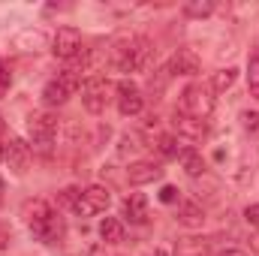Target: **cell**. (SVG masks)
<instances>
[{
    "label": "cell",
    "mask_w": 259,
    "mask_h": 256,
    "mask_svg": "<svg viewBox=\"0 0 259 256\" xmlns=\"http://www.w3.org/2000/svg\"><path fill=\"white\" fill-rule=\"evenodd\" d=\"M24 220H27V229L33 232V238H39L42 244H58L64 238V217L46 199L27 202L24 205Z\"/></svg>",
    "instance_id": "cell-1"
},
{
    "label": "cell",
    "mask_w": 259,
    "mask_h": 256,
    "mask_svg": "<svg viewBox=\"0 0 259 256\" xmlns=\"http://www.w3.org/2000/svg\"><path fill=\"white\" fill-rule=\"evenodd\" d=\"M151 42L145 36H124L112 46V66L121 72H139L148 66Z\"/></svg>",
    "instance_id": "cell-2"
},
{
    "label": "cell",
    "mask_w": 259,
    "mask_h": 256,
    "mask_svg": "<svg viewBox=\"0 0 259 256\" xmlns=\"http://www.w3.org/2000/svg\"><path fill=\"white\" fill-rule=\"evenodd\" d=\"M178 112H184V115H190L196 121H205V124H208V118L214 115V91L205 88V84H190V88H184V94H181V109H178Z\"/></svg>",
    "instance_id": "cell-3"
},
{
    "label": "cell",
    "mask_w": 259,
    "mask_h": 256,
    "mask_svg": "<svg viewBox=\"0 0 259 256\" xmlns=\"http://www.w3.org/2000/svg\"><path fill=\"white\" fill-rule=\"evenodd\" d=\"M81 78L75 69H66V72H58V78H52L46 88H42V103L46 106H64L66 100L78 91Z\"/></svg>",
    "instance_id": "cell-4"
},
{
    "label": "cell",
    "mask_w": 259,
    "mask_h": 256,
    "mask_svg": "<svg viewBox=\"0 0 259 256\" xmlns=\"http://www.w3.org/2000/svg\"><path fill=\"white\" fill-rule=\"evenodd\" d=\"M112 205V190L103 187V184H91L78 193V202H75V214L78 217H94V214H103L106 208Z\"/></svg>",
    "instance_id": "cell-5"
},
{
    "label": "cell",
    "mask_w": 259,
    "mask_h": 256,
    "mask_svg": "<svg viewBox=\"0 0 259 256\" xmlns=\"http://www.w3.org/2000/svg\"><path fill=\"white\" fill-rule=\"evenodd\" d=\"M109 94H112V84L106 78H88L81 84V106L91 112V115H100L106 112L109 106Z\"/></svg>",
    "instance_id": "cell-6"
},
{
    "label": "cell",
    "mask_w": 259,
    "mask_h": 256,
    "mask_svg": "<svg viewBox=\"0 0 259 256\" xmlns=\"http://www.w3.org/2000/svg\"><path fill=\"white\" fill-rule=\"evenodd\" d=\"M27 133H30L33 145L49 148V145L55 142V136H58V118L49 115V112H36V115L27 118Z\"/></svg>",
    "instance_id": "cell-7"
},
{
    "label": "cell",
    "mask_w": 259,
    "mask_h": 256,
    "mask_svg": "<svg viewBox=\"0 0 259 256\" xmlns=\"http://www.w3.org/2000/svg\"><path fill=\"white\" fill-rule=\"evenodd\" d=\"M52 55L61 61H72L81 55V33L75 27H58V33L52 36Z\"/></svg>",
    "instance_id": "cell-8"
},
{
    "label": "cell",
    "mask_w": 259,
    "mask_h": 256,
    "mask_svg": "<svg viewBox=\"0 0 259 256\" xmlns=\"http://www.w3.org/2000/svg\"><path fill=\"white\" fill-rule=\"evenodd\" d=\"M115 94H118V112H121L124 118H133V115L142 112L145 97H142V88H139L136 81H127V78H124V81L115 88Z\"/></svg>",
    "instance_id": "cell-9"
},
{
    "label": "cell",
    "mask_w": 259,
    "mask_h": 256,
    "mask_svg": "<svg viewBox=\"0 0 259 256\" xmlns=\"http://www.w3.org/2000/svg\"><path fill=\"white\" fill-rule=\"evenodd\" d=\"M163 178V166L154 163V160H139V163H130L127 169V181L133 187H145V184H154Z\"/></svg>",
    "instance_id": "cell-10"
},
{
    "label": "cell",
    "mask_w": 259,
    "mask_h": 256,
    "mask_svg": "<svg viewBox=\"0 0 259 256\" xmlns=\"http://www.w3.org/2000/svg\"><path fill=\"white\" fill-rule=\"evenodd\" d=\"M3 160L9 163V169H12L15 175H24L27 166H30V145L21 142V139H9V142H6V157H3Z\"/></svg>",
    "instance_id": "cell-11"
},
{
    "label": "cell",
    "mask_w": 259,
    "mask_h": 256,
    "mask_svg": "<svg viewBox=\"0 0 259 256\" xmlns=\"http://www.w3.org/2000/svg\"><path fill=\"white\" fill-rule=\"evenodd\" d=\"M121 217L133 223V226H145L148 223V199L142 196V193H130L127 199H124V205H121Z\"/></svg>",
    "instance_id": "cell-12"
},
{
    "label": "cell",
    "mask_w": 259,
    "mask_h": 256,
    "mask_svg": "<svg viewBox=\"0 0 259 256\" xmlns=\"http://www.w3.org/2000/svg\"><path fill=\"white\" fill-rule=\"evenodd\" d=\"M199 66H202V61H199V55L193 49H178L172 55V61L166 64V72H172V75H196Z\"/></svg>",
    "instance_id": "cell-13"
},
{
    "label": "cell",
    "mask_w": 259,
    "mask_h": 256,
    "mask_svg": "<svg viewBox=\"0 0 259 256\" xmlns=\"http://www.w3.org/2000/svg\"><path fill=\"white\" fill-rule=\"evenodd\" d=\"M175 130H178L184 139H190V142H202V139L208 136V124H205V121H196V118L184 115V112H175Z\"/></svg>",
    "instance_id": "cell-14"
},
{
    "label": "cell",
    "mask_w": 259,
    "mask_h": 256,
    "mask_svg": "<svg viewBox=\"0 0 259 256\" xmlns=\"http://www.w3.org/2000/svg\"><path fill=\"white\" fill-rule=\"evenodd\" d=\"M208 253H211V241L208 238L187 235V238L175 241V256H208Z\"/></svg>",
    "instance_id": "cell-15"
},
{
    "label": "cell",
    "mask_w": 259,
    "mask_h": 256,
    "mask_svg": "<svg viewBox=\"0 0 259 256\" xmlns=\"http://www.w3.org/2000/svg\"><path fill=\"white\" fill-rule=\"evenodd\" d=\"M100 238L106 244H121L124 241V223L118 217H103L100 220Z\"/></svg>",
    "instance_id": "cell-16"
},
{
    "label": "cell",
    "mask_w": 259,
    "mask_h": 256,
    "mask_svg": "<svg viewBox=\"0 0 259 256\" xmlns=\"http://www.w3.org/2000/svg\"><path fill=\"white\" fill-rule=\"evenodd\" d=\"M178 160H181V166H184V172H187L190 178H199V175L205 172V160H202V154H199L196 148H181Z\"/></svg>",
    "instance_id": "cell-17"
},
{
    "label": "cell",
    "mask_w": 259,
    "mask_h": 256,
    "mask_svg": "<svg viewBox=\"0 0 259 256\" xmlns=\"http://www.w3.org/2000/svg\"><path fill=\"white\" fill-rule=\"evenodd\" d=\"M178 220H181L184 226H202V223H205V214H202V208H199L196 202H184L181 211H178Z\"/></svg>",
    "instance_id": "cell-18"
},
{
    "label": "cell",
    "mask_w": 259,
    "mask_h": 256,
    "mask_svg": "<svg viewBox=\"0 0 259 256\" xmlns=\"http://www.w3.org/2000/svg\"><path fill=\"white\" fill-rule=\"evenodd\" d=\"M235 78H238V69L235 66H226V69H220V72H214V78H211V91H229L232 84H235Z\"/></svg>",
    "instance_id": "cell-19"
},
{
    "label": "cell",
    "mask_w": 259,
    "mask_h": 256,
    "mask_svg": "<svg viewBox=\"0 0 259 256\" xmlns=\"http://www.w3.org/2000/svg\"><path fill=\"white\" fill-rule=\"evenodd\" d=\"M187 18H208L211 12H214V3L211 0H190V3H184V9H181Z\"/></svg>",
    "instance_id": "cell-20"
},
{
    "label": "cell",
    "mask_w": 259,
    "mask_h": 256,
    "mask_svg": "<svg viewBox=\"0 0 259 256\" xmlns=\"http://www.w3.org/2000/svg\"><path fill=\"white\" fill-rule=\"evenodd\" d=\"M145 145H142V136L139 133H127L124 139H121V148H118V154L121 157H127V154H136V151H142Z\"/></svg>",
    "instance_id": "cell-21"
},
{
    "label": "cell",
    "mask_w": 259,
    "mask_h": 256,
    "mask_svg": "<svg viewBox=\"0 0 259 256\" xmlns=\"http://www.w3.org/2000/svg\"><path fill=\"white\" fill-rule=\"evenodd\" d=\"M157 151H160L163 157H178V154H181L175 136H160V139H157Z\"/></svg>",
    "instance_id": "cell-22"
},
{
    "label": "cell",
    "mask_w": 259,
    "mask_h": 256,
    "mask_svg": "<svg viewBox=\"0 0 259 256\" xmlns=\"http://www.w3.org/2000/svg\"><path fill=\"white\" fill-rule=\"evenodd\" d=\"M241 127L259 139V112H241Z\"/></svg>",
    "instance_id": "cell-23"
},
{
    "label": "cell",
    "mask_w": 259,
    "mask_h": 256,
    "mask_svg": "<svg viewBox=\"0 0 259 256\" xmlns=\"http://www.w3.org/2000/svg\"><path fill=\"white\" fill-rule=\"evenodd\" d=\"M9 88H12V72H9L6 61H0V100L9 94Z\"/></svg>",
    "instance_id": "cell-24"
},
{
    "label": "cell",
    "mask_w": 259,
    "mask_h": 256,
    "mask_svg": "<svg viewBox=\"0 0 259 256\" xmlns=\"http://www.w3.org/2000/svg\"><path fill=\"white\" fill-rule=\"evenodd\" d=\"M247 84H250V94L259 100V61L250 64V72H247Z\"/></svg>",
    "instance_id": "cell-25"
},
{
    "label": "cell",
    "mask_w": 259,
    "mask_h": 256,
    "mask_svg": "<svg viewBox=\"0 0 259 256\" xmlns=\"http://www.w3.org/2000/svg\"><path fill=\"white\" fill-rule=\"evenodd\" d=\"M181 199V193H178V187H172V184H166L163 190H160V202H166V205H172V202H178Z\"/></svg>",
    "instance_id": "cell-26"
},
{
    "label": "cell",
    "mask_w": 259,
    "mask_h": 256,
    "mask_svg": "<svg viewBox=\"0 0 259 256\" xmlns=\"http://www.w3.org/2000/svg\"><path fill=\"white\" fill-rule=\"evenodd\" d=\"M244 220H247L253 229H259V202H256V205H247V208H244Z\"/></svg>",
    "instance_id": "cell-27"
},
{
    "label": "cell",
    "mask_w": 259,
    "mask_h": 256,
    "mask_svg": "<svg viewBox=\"0 0 259 256\" xmlns=\"http://www.w3.org/2000/svg\"><path fill=\"white\" fill-rule=\"evenodd\" d=\"M220 256H247V253H244V250H223Z\"/></svg>",
    "instance_id": "cell-28"
},
{
    "label": "cell",
    "mask_w": 259,
    "mask_h": 256,
    "mask_svg": "<svg viewBox=\"0 0 259 256\" xmlns=\"http://www.w3.org/2000/svg\"><path fill=\"white\" fill-rule=\"evenodd\" d=\"M3 157H6V142L0 139V160H3Z\"/></svg>",
    "instance_id": "cell-29"
},
{
    "label": "cell",
    "mask_w": 259,
    "mask_h": 256,
    "mask_svg": "<svg viewBox=\"0 0 259 256\" xmlns=\"http://www.w3.org/2000/svg\"><path fill=\"white\" fill-rule=\"evenodd\" d=\"M250 241H253V250H259V235H253Z\"/></svg>",
    "instance_id": "cell-30"
},
{
    "label": "cell",
    "mask_w": 259,
    "mask_h": 256,
    "mask_svg": "<svg viewBox=\"0 0 259 256\" xmlns=\"http://www.w3.org/2000/svg\"><path fill=\"white\" fill-rule=\"evenodd\" d=\"M151 256H166V253H163V250H154V253H151Z\"/></svg>",
    "instance_id": "cell-31"
},
{
    "label": "cell",
    "mask_w": 259,
    "mask_h": 256,
    "mask_svg": "<svg viewBox=\"0 0 259 256\" xmlns=\"http://www.w3.org/2000/svg\"><path fill=\"white\" fill-rule=\"evenodd\" d=\"M0 130H3V118H0Z\"/></svg>",
    "instance_id": "cell-32"
},
{
    "label": "cell",
    "mask_w": 259,
    "mask_h": 256,
    "mask_svg": "<svg viewBox=\"0 0 259 256\" xmlns=\"http://www.w3.org/2000/svg\"><path fill=\"white\" fill-rule=\"evenodd\" d=\"M0 193H3V181H0Z\"/></svg>",
    "instance_id": "cell-33"
}]
</instances>
